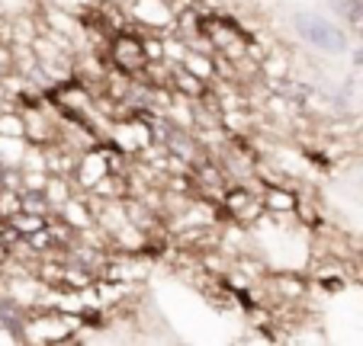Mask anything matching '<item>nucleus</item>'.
<instances>
[{"instance_id": "nucleus-1", "label": "nucleus", "mask_w": 363, "mask_h": 346, "mask_svg": "<svg viewBox=\"0 0 363 346\" xmlns=\"http://www.w3.org/2000/svg\"><path fill=\"white\" fill-rule=\"evenodd\" d=\"M296 33H299L308 45L322 48V52H331V54H344V52H347V35H344V29H337L335 23L325 20V16L299 13V16H296Z\"/></svg>"}, {"instance_id": "nucleus-2", "label": "nucleus", "mask_w": 363, "mask_h": 346, "mask_svg": "<svg viewBox=\"0 0 363 346\" xmlns=\"http://www.w3.org/2000/svg\"><path fill=\"white\" fill-rule=\"evenodd\" d=\"M110 58L119 71H125V74H138V71H145V64H148L151 54H148V45L138 42L135 35H116L113 45H110Z\"/></svg>"}, {"instance_id": "nucleus-3", "label": "nucleus", "mask_w": 363, "mask_h": 346, "mask_svg": "<svg viewBox=\"0 0 363 346\" xmlns=\"http://www.w3.org/2000/svg\"><path fill=\"white\" fill-rule=\"evenodd\" d=\"M7 221H10V228H13L16 234H29V238L45 231V218H42L39 212H26V209H20L13 218H7Z\"/></svg>"}, {"instance_id": "nucleus-4", "label": "nucleus", "mask_w": 363, "mask_h": 346, "mask_svg": "<svg viewBox=\"0 0 363 346\" xmlns=\"http://www.w3.org/2000/svg\"><path fill=\"white\" fill-rule=\"evenodd\" d=\"M264 205H270V209H296V196L293 192H283V190H267V199H264Z\"/></svg>"}, {"instance_id": "nucleus-5", "label": "nucleus", "mask_w": 363, "mask_h": 346, "mask_svg": "<svg viewBox=\"0 0 363 346\" xmlns=\"http://www.w3.org/2000/svg\"><path fill=\"white\" fill-rule=\"evenodd\" d=\"M0 135H26V122H20L16 115H4L0 119Z\"/></svg>"}, {"instance_id": "nucleus-6", "label": "nucleus", "mask_w": 363, "mask_h": 346, "mask_svg": "<svg viewBox=\"0 0 363 346\" xmlns=\"http://www.w3.org/2000/svg\"><path fill=\"white\" fill-rule=\"evenodd\" d=\"M20 199H23V209H26V212H39V215L45 212V202H42L39 192H23Z\"/></svg>"}]
</instances>
